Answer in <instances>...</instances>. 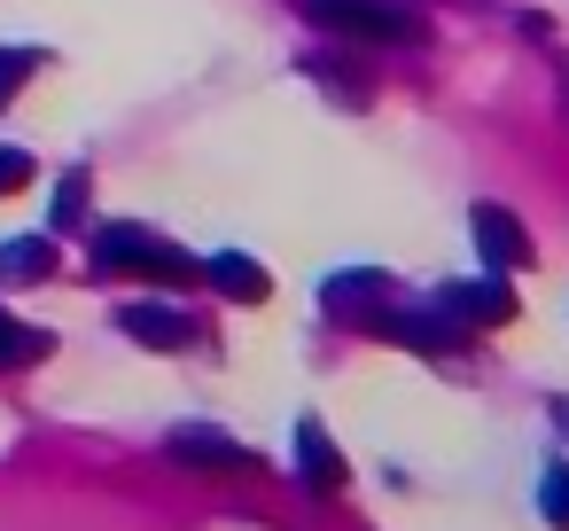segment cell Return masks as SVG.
I'll return each mask as SVG.
<instances>
[{
    "instance_id": "6da1fadb",
    "label": "cell",
    "mask_w": 569,
    "mask_h": 531,
    "mask_svg": "<svg viewBox=\"0 0 569 531\" xmlns=\"http://www.w3.org/2000/svg\"><path fill=\"white\" fill-rule=\"evenodd\" d=\"M297 9L351 48H421L429 40V24L413 9H398V0H297Z\"/></svg>"
},
{
    "instance_id": "7a4b0ae2",
    "label": "cell",
    "mask_w": 569,
    "mask_h": 531,
    "mask_svg": "<svg viewBox=\"0 0 569 531\" xmlns=\"http://www.w3.org/2000/svg\"><path fill=\"white\" fill-rule=\"evenodd\" d=\"M94 266L102 274H157V282H188L196 274V258L180 250V243H164V235H149V227H102L94 235Z\"/></svg>"
},
{
    "instance_id": "3957f363",
    "label": "cell",
    "mask_w": 569,
    "mask_h": 531,
    "mask_svg": "<svg viewBox=\"0 0 569 531\" xmlns=\"http://www.w3.org/2000/svg\"><path fill=\"white\" fill-rule=\"evenodd\" d=\"M452 321H476V328H499V321H515V289H507V274H468V282H445V297H437Z\"/></svg>"
},
{
    "instance_id": "277c9868",
    "label": "cell",
    "mask_w": 569,
    "mask_h": 531,
    "mask_svg": "<svg viewBox=\"0 0 569 531\" xmlns=\"http://www.w3.org/2000/svg\"><path fill=\"white\" fill-rule=\"evenodd\" d=\"M118 328H126L133 344H149V352H188V344L203 336V321L180 313V305H118Z\"/></svg>"
},
{
    "instance_id": "5b68a950",
    "label": "cell",
    "mask_w": 569,
    "mask_h": 531,
    "mask_svg": "<svg viewBox=\"0 0 569 531\" xmlns=\"http://www.w3.org/2000/svg\"><path fill=\"white\" fill-rule=\"evenodd\" d=\"M164 445H172V461H188V469H227V476H250V469H258V453H250V445H234L227 430H203V422L172 430Z\"/></svg>"
},
{
    "instance_id": "8992f818",
    "label": "cell",
    "mask_w": 569,
    "mask_h": 531,
    "mask_svg": "<svg viewBox=\"0 0 569 531\" xmlns=\"http://www.w3.org/2000/svg\"><path fill=\"white\" fill-rule=\"evenodd\" d=\"M476 250L491 258V274H522V266H530V235H522V219L499 212V204H476Z\"/></svg>"
},
{
    "instance_id": "52a82bcc",
    "label": "cell",
    "mask_w": 569,
    "mask_h": 531,
    "mask_svg": "<svg viewBox=\"0 0 569 531\" xmlns=\"http://www.w3.org/2000/svg\"><path fill=\"white\" fill-rule=\"evenodd\" d=\"M297 476H305V492H343V453L328 445L320 422H297Z\"/></svg>"
},
{
    "instance_id": "ba28073f",
    "label": "cell",
    "mask_w": 569,
    "mask_h": 531,
    "mask_svg": "<svg viewBox=\"0 0 569 531\" xmlns=\"http://www.w3.org/2000/svg\"><path fill=\"white\" fill-rule=\"evenodd\" d=\"M203 274H211V282H219V289H227L234 305H258V297L273 289V282H266V266H250V258H234V250H219V258H211Z\"/></svg>"
},
{
    "instance_id": "9c48e42d",
    "label": "cell",
    "mask_w": 569,
    "mask_h": 531,
    "mask_svg": "<svg viewBox=\"0 0 569 531\" xmlns=\"http://www.w3.org/2000/svg\"><path fill=\"white\" fill-rule=\"evenodd\" d=\"M40 274H56V235H32V243L0 250V282H40Z\"/></svg>"
},
{
    "instance_id": "30bf717a",
    "label": "cell",
    "mask_w": 569,
    "mask_h": 531,
    "mask_svg": "<svg viewBox=\"0 0 569 531\" xmlns=\"http://www.w3.org/2000/svg\"><path fill=\"white\" fill-rule=\"evenodd\" d=\"M40 352H48V328H24V321L0 313V367H32Z\"/></svg>"
},
{
    "instance_id": "8fae6325",
    "label": "cell",
    "mask_w": 569,
    "mask_h": 531,
    "mask_svg": "<svg viewBox=\"0 0 569 531\" xmlns=\"http://www.w3.org/2000/svg\"><path fill=\"white\" fill-rule=\"evenodd\" d=\"M538 515H546L553 531H569V461H553V469L538 476Z\"/></svg>"
},
{
    "instance_id": "7c38bea8",
    "label": "cell",
    "mask_w": 569,
    "mask_h": 531,
    "mask_svg": "<svg viewBox=\"0 0 569 531\" xmlns=\"http://www.w3.org/2000/svg\"><path fill=\"white\" fill-rule=\"evenodd\" d=\"M79 204H87V173H71V180L56 188V212H48V235H71V227H79Z\"/></svg>"
},
{
    "instance_id": "4fadbf2b",
    "label": "cell",
    "mask_w": 569,
    "mask_h": 531,
    "mask_svg": "<svg viewBox=\"0 0 569 531\" xmlns=\"http://www.w3.org/2000/svg\"><path fill=\"white\" fill-rule=\"evenodd\" d=\"M40 71V48H0V102H17V87Z\"/></svg>"
},
{
    "instance_id": "5bb4252c",
    "label": "cell",
    "mask_w": 569,
    "mask_h": 531,
    "mask_svg": "<svg viewBox=\"0 0 569 531\" xmlns=\"http://www.w3.org/2000/svg\"><path fill=\"white\" fill-rule=\"evenodd\" d=\"M32 188V149H0V196Z\"/></svg>"
},
{
    "instance_id": "9a60e30c",
    "label": "cell",
    "mask_w": 569,
    "mask_h": 531,
    "mask_svg": "<svg viewBox=\"0 0 569 531\" xmlns=\"http://www.w3.org/2000/svg\"><path fill=\"white\" fill-rule=\"evenodd\" d=\"M553 422H561V437H569V399H561V406H553Z\"/></svg>"
}]
</instances>
